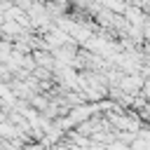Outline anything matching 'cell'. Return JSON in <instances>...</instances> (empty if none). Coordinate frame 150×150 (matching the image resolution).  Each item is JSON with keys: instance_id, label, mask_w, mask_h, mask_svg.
<instances>
[{"instance_id": "6da1fadb", "label": "cell", "mask_w": 150, "mask_h": 150, "mask_svg": "<svg viewBox=\"0 0 150 150\" xmlns=\"http://www.w3.org/2000/svg\"><path fill=\"white\" fill-rule=\"evenodd\" d=\"M145 117H150V105H148V110H145Z\"/></svg>"}]
</instances>
